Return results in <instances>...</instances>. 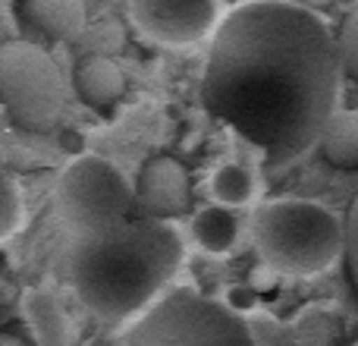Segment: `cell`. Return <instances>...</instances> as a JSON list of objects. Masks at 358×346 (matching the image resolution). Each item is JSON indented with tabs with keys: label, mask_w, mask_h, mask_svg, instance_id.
I'll return each mask as SVG.
<instances>
[{
	"label": "cell",
	"mask_w": 358,
	"mask_h": 346,
	"mask_svg": "<svg viewBox=\"0 0 358 346\" xmlns=\"http://www.w3.org/2000/svg\"><path fill=\"white\" fill-rule=\"evenodd\" d=\"M336 38L315 10L248 0L217 22L201 76V104L271 164L317 145L340 98Z\"/></svg>",
	"instance_id": "cell-1"
},
{
	"label": "cell",
	"mask_w": 358,
	"mask_h": 346,
	"mask_svg": "<svg viewBox=\"0 0 358 346\" xmlns=\"http://www.w3.org/2000/svg\"><path fill=\"white\" fill-rule=\"evenodd\" d=\"M182 236L173 223L132 217L104 236L76 240L73 286L88 312L126 321L145 312L182 265Z\"/></svg>",
	"instance_id": "cell-2"
},
{
	"label": "cell",
	"mask_w": 358,
	"mask_h": 346,
	"mask_svg": "<svg viewBox=\"0 0 358 346\" xmlns=\"http://www.w3.org/2000/svg\"><path fill=\"white\" fill-rule=\"evenodd\" d=\"M252 236L261 261L280 274L311 277L343 255V217L317 202L277 198L264 202L252 217Z\"/></svg>",
	"instance_id": "cell-3"
},
{
	"label": "cell",
	"mask_w": 358,
	"mask_h": 346,
	"mask_svg": "<svg viewBox=\"0 0 358 346\" xmlns=\"http://www.w3.org/2000/svg\"><path fill=\"white\" fill-rule=\"evenodd\" d=\"M123 346H258L236 312L195 290H173L148 305Z\"/></svg>",
	"instance_id": "cell-4"
},
{
	"label": "cell",
	"mask_w": 358,
	"mask_h": 346,
	"mask_svg": "<svg viewBox=\"0 0 358 346\" xmlns=\"http://www.w3.org/2000/svg\"><path fill=\"white\" fill-rule=\"evenodd\" d=\"M57 211L76 240L104 236L132 221L136 189L117 164L98 155H79L57 179Z\"/></svg>",
	"instance_id": "cell-5"
},
{
	"label": "cell",
	"mask_w": 358,
	"mask_h": 346,
	"mask_svg": "<svg viewBox=\"0 0 358 346\" xmlns=\"http://www.w3.org/2000/svg\"><path fill=\"white\" fill-rule=\"evenodd\" d=\"M63 76L31 41H0V107L25 132H48L63 113Z\"/></svg>",
	"instance_id": "cell-6"
},
{
	"label": "cell",
	"mask_w": 358,
	"mask_h": 346,
	"mask_svg": "<svg viewBox=\"0 0 358 346\" xmlns=\"http://www.w3.org/2000/svg\"><path fill=\"white\" fill-rule=\"evenodd\" d=\"M136 29L157 44H195L217 25V0H126Z\"/></svg>",
	"instance_id": "cell-7"
},
{
	"label": "cell",
	"mask_w": 358,
	"mask_h": 346,
	"mask_svg": "<svg viewBox=\"0 0 358 346\" xmlns=\"http://www.w3.org/2000/svg\"><path fill=\"white\" fill-rule=\"evenodd\" d=\"M136 208L155 221H173L192 208V179L173 155H155L142 164L136 183Z\"/></svg>",
	"instance_id": "cell-8"
},
{
	"label": "cell",
	"mask_w": 358,
	"mask_h": 346,
	"mask_svg": "<svg viewBox=\"0 0 358 346\" xmlns=\"http://www.w3.org/2000/svg\"><path fill=\"white\" fill-rule=\"evenodd\" d=\"M76 95L94 111H113L126 95V76L110 57L88 54L76 63L73 73Z\"/></svg>",
	"instance_id": "cell-9"
},
{
	"label": "cell",
	"mask_w": 358,
	"mask_h": 346,
	"mask_svg": "<svg viewBox=\"0 0 358 346\" xmlns=\"http://www.w3.org/2000/svg\"><path fill=\"white\" fill-rule=\"evenodd\" d=\"M19 16L54 41H73L85 32V4L82 0H22Z\"/></svg>",
	"instance_id": "cell-10"
},
{
	"label": "cell",
	"mask_w": 358,
	"mask_h": 346,
	"mask_svg": "<svg viewBox=\"0 0 358 346\" xmlns=\"http://www.w3.org/2000/svg\"><path fill=\"white\" fill-rule=\"evenodd\" d=\"M317 145H321V155L327 164L340 170H358V107L334 113Z\"/></svg>",
	"instance_id": "cell-11"
},
{
	"label": "cell",
	"mask_w": 358,
	"mask_h": 346,
	"mask_svg": "<svg viewBox=\"0 0 358 346\" xmlns=\"http://www.w3.org/2000/svg\"><path fill=\"white\" fill-rule=\"evenodd\" d=\"M192 236H195V242L204 252L223 255L239 240V221H236V214L229 208L214 205V208H204L195 214V221H192Z\"/></svg>",
	"instance_id": "cell-12"
},
{
	"label": "cell",
	"mask_w": 358,
	"mask_h": 346,
	"mask_svg": "<svg viewBox=\"0 0 358 346\" xmlns=\"http://www.w3.org/2000/svg\"><path fill=\"white\" fill-rule=\"evenodd\" d=\"M210 192H214L217 205H223V208H242L255 195V177L242 164H223L210 179Z\"/></svg>",
	"instance_id": "cell-13"
},
{
	"label": "cell",
	"mask_w": 358,
	"mask_h": 346,
	"mask_svg": "<svg viewBox=\"0 0 358 346\" xmlns=\"http://www.w3.org/2000/svg\"><path fill=\"white\" fill-rule=\"evenodd\" d=\"M25 217V205H22V192H19L16 177L10 173V167L3 164L0 155V242L10 240Z\"/></svg>",
	"instance_id": "cell-14"
},
{
	"label": "cell",
	"mask_w": 358,
	"mask_h": 346,
	"mask_svg": "<svg viewBox=\"0 0 358 346\" xmlns=\"http://www.w3.org/2000/svg\"><path fill=\"white\" fill-rule=\"evenodd\" d=\"M336 57H340L343 73L358 82V6H352L340 22V32H336Z\"/></svg>",
	"instance_id": "cell-15"
},
{
	"label": "cell",
	"mask_w": 358,
	"mask_h": 346,
	"mask_svg": "<svg viewBox=\"0 0 358 346\" xmlns=\"http://www.w3.org/2000/svg\"><path fill=\"white\" fill-rule=\"evenodd\" d=\"M343 233H346V240H343V261H346V274L358 296V195L352 198L346 217H343Z\"/></svg>",
	"instance_id": "cell-16"
},
{
	"label": "cell",
	"mask_w": 358,
	"mask_h": 346,
	"mask_svg": "<svg viewBox=\"0 0 358 346\" xmlns=\"http://www.w3.org/2000/svg\"><path fill=\"white\" fill-rule=\"evenodd\" d=\"M330 0H305L302 6H308V10H321V6H327Z\"/></svg>",
	"instance_id": "cell-17"
},
{
	"label": "cell",
	"mask_w": 358,
	"mask_h": 346,
	"mask_svg": "<svg viewBox=\"0 0 358 346\" xmlns=\"http://www.w3.org/2000/svg\"><path fill=\"white\" fill-rule=\"evenodd\" d=\"M352 346H358V340H355V343H352Z\"/></svg>",
	"instance_id": "cell-18"
}]
</instances>
